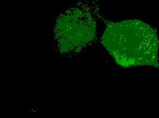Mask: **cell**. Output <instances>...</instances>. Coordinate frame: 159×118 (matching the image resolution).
Here are the masks:
<instances>
[{"instance_id":"2","label":"cell","mask_w":159,"mask_h":118,"mask_svg":"<svg viewBox=\"0 0 159 118\" xmlns=\"http://www.w3.org/2000/svg\"><path fill=\"white\" fill-rule=\"evenodd\" d=\"M97 24L93 15L82 7L69 9L56 21L54 35L59 50L64 53H76L94 40Z\"/></svg>"},{"instance_id":"1","label":"cell","mask_w":159,"mask_h":118,"mask_svg":"<svg viewBox=\"0 0 159 118\" xmlns=\"http://www.w3.org/2000/svg\"><path fill=\"white\" fill-rule=\"evenodd\" d=\"M102 44L121 67L159 68V40L151 26L137 19L108 22Z\"/></svg>"}]
</instances>
